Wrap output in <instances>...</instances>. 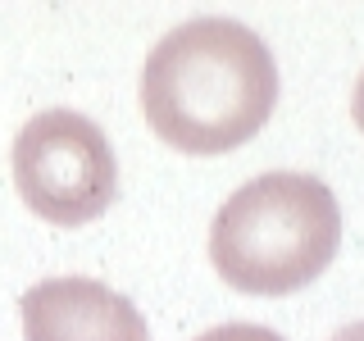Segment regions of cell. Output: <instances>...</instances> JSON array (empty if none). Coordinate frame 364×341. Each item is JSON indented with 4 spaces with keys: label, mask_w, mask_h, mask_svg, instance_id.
<instances>
[{
    "label": "cell",
    "mask_w": 364,
    "mask_h": 341,
    "mask_svg": "<svg viewBox=\"0 0 364 341\" xmlns=\"http://www.w3.org/2000/svg\"><path fill=\"white\" fill-rule=\"evenodd\" d=\"M278 105V64L237 18H191L155 41L141 68L151 132L182 155L246 146Z\"/></svg>",
    "instance_id": "obj_1"
},
{
    "label": "cell",
    "mask_w": 364,
    "mask_h": 341,
    "mask_svg": "<svg viewBox=\"0 0 364 341\" xmlns=\"http://www.w3.org/2000/svg\"><path fill=\"white\" fill-rule=\"evenodd\" d=\"M341 210L328 182L310 173H264L219 205L210 259L242 296H291L333 264Z\"/></svg>",
    "instance_id": "obj_2"
},
{
    "label": "cell",
    "mask_w": 364,
    "mask_h": 341,
    "mask_svg": "<svg viewBox=\"0 0 364 341\" xmlns=\"http://www.w3.org/2000/svg\"><path fill=\"white\" fill-rule=\"evenodd\" d=\"M14 187L37 219L82 227L119 196V159L87 114L41 109L14 136Z\"/></svg>",
    "instance_id": "obj_3"
},
{
    "label": "cell",
    "mask_w": 364,
    "mask_h": 341,
    "mask_svg": "<svg viewBox=\"0 0 364 341\" xmlns=\"http://www.w3.org/2000/svg\"><path fill=\"white\" fill-rule=\"evenodd\" d=\"M23 341H151L141 310L96 278H46L18 301Z\"/></svg>",
    "instance_id": "obj_4"
},
{
    "label": "cell",
    "mask_w": 364,
    "mask_h": 341,
    "mask_svg": "<svg viewBox=\"0 0 364 341\" xmlns=\"http://www.w3.org/2000/svg\"><path fill=\"white\" fill-rule=\"evenodd\" d=\"M196 341H282V337L273 328H259V323H223V328L200 332Z\"/></svg>",
    "instance_id": "obj_5"
},
{
    "label": "cell",
    "mask_w": 364,
    "mask_h": 341,
    "mask_svg": "<svg viewBox=\"0 0 364 341\" xmlns=\"http://www.w3.org/2000/svg\"><path fill=\"white\" fill-rule=\"evenodd\" d=\"M350 114H355V123H360V132H364V73H360V82H355V96H350Z\"/></svg>",
    "instance_id": "obj_6"
},
{
    "label": "cell",
    "mask_w": 364,
    "mask_h": 341,
    "mask_svg": "<svg viewBox=\"0 0 364 341\" xmlns=\"http://www.w3.org/2000/svg\"><path fill=\"white\" fill-rule=\"evenodd\" d=\"M333 341H364V318H360V323H350V328H341Z\"/></svg>",
    "instance_id": "obj_7"
}]
</instances>
